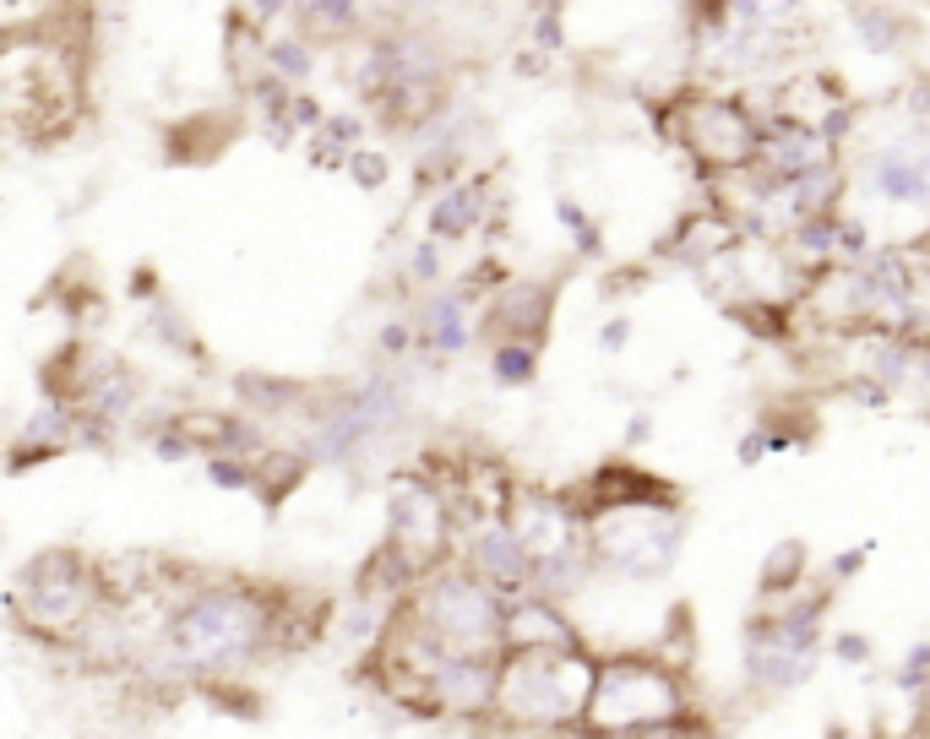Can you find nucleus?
<instances>
[{
	"label": "nucleus",
	"instance_id": "obj_44",
	"mask_svg": "<svg viewBox=\"0 0 930 739\" xmlns=\"http://www.w3.org/2000/svg\"><path fill=\"white\" fill-rule=\"evenodd\" d=\"M126 294H132V305H153V299L164 294V288H158V272L142 262V267L132 272V283H126Z\"/></svg>",
	"mask_w": 930,
	"mask_h": 739
},
{
	"label": "nucleus",
	"instance_id": "obj_3",
	"mask_svg": "<svg viewBox=\"0 0 930 739\" xmlns=\"http://www.w3.org/2000/svg\"><path fill=\"white\" fill-rule=\"evenodd\" d=\"M686 685L665 653H615L598 658L594 701L583 735H697L708 718L686 712Z\"/></svg>",
	"mask_w": 930,
	"mask_h": 739
},
{
	"label": "nucleus",
	"instance_id": "obj_48",
	"mask_svg": "<svg viewBox=\"0 0 930 739\" xmlns=\"http://www.w3.org/2000/svg\"><path fill=\"white\" fill-rule=\"evenodd\" d=\"M533 11H566V0H533Z\"/></svg>",
	"mask_w": 930,
	"mask_h": 739
},
{
	"label": "nucleus",
	"instance_id": "obj_28",
	"mask_svg": "<svg viewBox=\"0 0 930 739\" xmlns=\"http://www.w3.org/2000/svg\"><path fill=\"white\" fill-rule=\"evenodd\" d=\"M142 327H147V337H158L164 348H180L186 359H201V337L191 332V321H186V316H180V310H175L164 294H158V299L142 310Z\"/></svg>",
	"mask_w": 930,
	"mask_h": 739
},
{
	"label": "nucleus",
	"instance_id": "obj_31",
	"mask_svg": "<svg viewBox=\"0 0 930 739\" xmlns=\"http://www.w3.org/2000/svg\"><path fill=\"white\" fill-rule=\"evenodd\" d=\"M207 484L212 489H257V457L245 452H207Z\"/></svg>",
	"mask_w": 930,
	"mask_h": 739
},
{
	"label": "nucleus",
	"instance_id": "obj_30",
	"mask_svg": "<svg viewBox=\"0 0 930 739\" xmlns=\"http://www.w3.org/2000/svg\"><path fill=\"white\" fill-rule=\"evenodd\" d=\"M359 6L365 0H316V11L305 17L300 33H311V39H348L359 28Z\"/></svg>",
	"mask_w": 930,
	"mask_h": 739
},
{
	"label": "nucleus",
	"instance_id": "obj_39",
	"mask_svg": "<svg viewBox=\"0 0 930 739\" xmlns=\"http://www.w3.org/2000/svg\"><path fill=\"white\" fill-rule=\"evenodd\" d=\"M529 39L539 44V50L561 55V50H566V11H533V17H529Z\"/></svg>",
	"mask_w": 930,
	"mask_h": 739
},
{
	"label": "nucleus",
	"instance_id": "obj_32",
	"mask_svg": "<svg viewBox=\"0 0 930 739\" xmlns=\"http://www.w3.org/2000/svg\"><path fill=\"white\" fill-rule=\"evenodd\" d=\"M865 115H870V104H865V98H849V93H844L838 104H827V115L816 120V131L827 136L833 147H849V141L860 136V120H865Z\"/></svg>",
	"mask_w": 930,
	"mask_h": 739
},
{
	"label": "nucleus",
	"instance_id": "obj_9",
	"mask_svg": "<svg viewBox=\"0 0 930 739\" xmlns=\"http://www.w3.org/2000/svg\"><path fill=\"white\" fill-rule=\"evenodd\" d=\"M680 141L697 158V169L708 175H740L756 169L762 141H767V120L730 93H708V98H686L680 109Z\"/></svg>",
	"mask_w": 930,
	"mask_h": 739
},
{
	"label": "nucleus",
	"instance_id": "obj_6",
	"mask_svg": "<svg viewBox=\"0 0 930 739\" xmlns=\"http://www.w3.org/2000/svg\"><path fill=\"white\" fill-rule=\"evenodd\" d=\"M588 543L604 577L659 582L686 549V500H609L588 517Z\"/></svg>",
	"mask_w": 930,
	"mask_h": 739
},
{
	"label": "nucleus",
	"instance_id": "obj_35",
	"mask_svg": "<svg viewBox=\"0 0 930 739\" xmlns=\"http://www.w3.org/2000/svg\"><path fill=\"white\" fill-rule=\"evenodd\" d=\"M414 348H419V321H382L376 327V353L387 365H403Z\"/></svg>",
	"mask_w": 930,
	"mask_h": 739
},
{
	"label": "nucleus",
	"instance_id": "obj_24",
	"mask_svg": "<svg viewBox=\"0 0 930 739\" xmlns=\"http://www.w3.org/2000/svg\"><path fill=\"white\" fill-rule=\"evenodd\" d=\"M790 191H795L800 212H838L844 197H849V169L833 158V163H816V169H805L790 180Z\"/></svg>",
	"mask_w": 930,
	"mask_h": 739
},
{
	"label": "nucleus",
	"instance_id": "obj_8",
	"mask_svg": "<svg viewBox=\"0 0 930 739\" xmlns=\"http://www.w3.org/2000/svg\"><path fill=\"white\" fill-rule=\"evenodd\" d=\"M408 413V392L398 376H365L359 387H348L343 398L316 413V424L305 430V457L316 468H343L354 452H365L376 435H387Z\"/></svg>",
	"mask_w": 930,
	"mask_h": 739
},
{
	"label": "nucleus",
	"instance_id": "obj_34",
	"mask_svg": "<svg viewBox=\"0 0 930 739\" xmlns=\"http://www.w3.org/2000/svg\"><path fill=\"white\" fill-rule=\"evenodd\" d=\"M892 685L909 696V701H930V642H915L903 653V664L892 669Z\"/></svg>",
	"mask_w": 930,
	"mask_h": 739
},
{
	"label": "nucleus",
	"instance_id": "obj_42",
	"mask_svg": "<svg viewBox=\"0 0 930 739\" xmlns=\"http://www.w3.org/2000/svg\"><path fill=\"white\" fill-rule=\"evenodd\" d=\"M631 332H637V321H631V316L620 310V316H609V321L598 327V348H604V353L615 359V353H626V348H631Z\"/></svg>",
	"mask_w": 930,
	"mask_h": 739
},
{
	"label": "nucleus",
	"instance_id": "obj_1",
	"mask_svg": "<svg viewBox=\"0 0 930 739\" xmlns=\"http://www.w3.org/2000/svg\"><path fill=\"white\" fill-rule=\"evenodd\" d=\"M278 620L283 604L262 582H197L191 593H180L164 609L158 642L197 674H234L245 664H262L267 653H278Z\"/></svg>",
	"mask_w": 930,
	"mask_h": 739
},
{
	"label": "nucleus",
	"instance_id": "obj_21",
	"mask_svg": "<svg viewBox=\"0 0 930 739\" xmlns=\"http://www.w3.org/2000/svg\"><path fill=\"white\" fill-rule=\"evenodd\" d=\"M484 365H490V381L501 392H529L533 381H539V342H529V337H495Z\"/></svg>",
	"mask_w": 930,
	"mask_h": 739
},
{
	"label": "nucleus",
	"instance_id": "obj_27",
	"mask_svg": "<svg viewBox=\"0 0 930 739\" xmlns=\"http://www.w3.org/2000/svg\"><path fill=\"white\" fill-rule=\"evenodd\" d=\"M262 66H272L278 76H289L294 87H305L316 76V39L311 33H289V39H267Z\"/></svg>",
	"mask_w": 930,
	"mask_h": 739
},
{
	"label": "nucleus",
	"instance_id": "obj_11",
	"mask_svg": "<svg viewBox=\"0 0 930 739\" xmlns=\"http://www.w3.org/2000/svg\"><path fill=\"white\" fill-rule=\"evenodd\" d=\"M484 294L468 288L463 277L458 283H441V288H425V305H419V353H436V359H458L468 353V342L484 332Z\"/></svg>",
	"mask_w": 930,
	"mask_h": 739
},
{
	"label": "nucleus",
	"instance_id": "obj_33",
	"mask_svg": "<svg viewBox=\"0 0 930 739\" xmlns=\"http://www.w3.org/2000/svg\"><path fill=\"white\" fill-rule=\"evenodd\" d=\"M408 283L414 288H441L447 283V256H441V240L425 234L414 251H408Z\"/></svg>",
	"mask_w": 930,
	"mask_h": 739
},
{
	"label": "nucleus",
	"instance_id": "obj_46",
	"mask_svg": "<svg viewBox=\"0 0 930 739\" xmlns=\"http://www.w3.org/2000/svg\"><path fill=\"white\" fill-rule=\"evenodd\" d=\"M550 61H555L550 50H539V44H529V50H523V55L512 61V71H518V76H539V71L550 66Z\"/></svg>",
	"mask_w": 930,
	"mask_h": 739
},
{
	"label": "nucleus",
	"instance_id": "obj_18",
	"mask_svg": "<svg viewBox=\"0 0 930 739\" xmlns=\"http://www.w3.org/2000/svg\"><path fill=\"white\" fill-rule=\"evenodd\" d=\"M811 582V549L805 538H779L767 555H762V571H756V604H779Z\"/></svg>",
	"mask_w": 930,
	"mask_h": 739
},
{
	"label": "nucleus",
	"instance_id": "obj_17",
	"mask_svg": "<svg viewBox=\"0 0 930 739\" xmlns=\"http://www.w3.org/2000/svg\"><path fill=\"white\" fill-rule=\"evenodd\" d=\"M175 424L197 441L201 452H245V457H262L267 452L262 430L245 413H229V408H180Z\"/></svg>",
	"mask_w": 930,
	"mask_h": 739
},
{
	"label": "nucleus",
	"instance_id": "obj_45",
	"mask_svg": "<svg viewBox=\"0 0 930 739\" xmlns=\"http://www.w3.org/2000/svg\"><path fill=\"white\" fill-rule=\"evenodd\" d=\"M620 441H626L631 452H637V446H648V441H654V408H637V413L626 419V435H620Z\"/></svg>",
	"mask_w": 930,
	"mask_h": 739
},
{
	"label": "nucleus",
	"instance_id": "obj_20",
	"mask_svg": "<svg viewBox=\"0 0 930 739\" xmlns=\"http://www.w3.org/2000/svg\"><path fill=\"white\" fill-rule=\"evenodd\" d=\"M849 28H855V39H860L870 55H898L903 39H909V17H898V11L881 6V0L849 6Z\"/></svg>",
	"mask_w": 930,
	"mask_h": 739
},
{
	"label": "nucleus",
	"instance_id": "obj_23",
	"mask_svg": "<svg viewBox=\"0 0 930 739\" xmlns=\"http://www.w3.org/2000/svg\"><path fill=\"white\" fill-rule=\"evenodd\" d=\"M305 473H311L305 446H300V452H278V446H267L262 457H257V495H262L267 506H283V500L305 484Z\"/></svg>",
	"mask_w": 930,
	"mask_h": 739
},
{
	"label": "nucleus",
	"instance_id": "obj_41",
	"mask_svg": "<svg viewBox=\"0 0 930 739\" xmlns=\"http://www.w3.org/2000/svg\"><path fill=\"white\" fill-rule=\"evenodd\" d=\"M289 115H294V126H300V131L311 136V131H322V120H327L333 109H327V104H322L316 93H305V87H294V104H289Z\"/></svg>",
	"mask_w": 930,
	"mask_h": 739
},
{
	"label": "nucleus",
	"instance_id": "obj_15",
	"mask_svg": "<svg viewBox=\"0 0 930 739\" xmlns=\"http://www.w3.org/2000/svg\"><path fill=\"white\" fill-rule=\"evenodd\" d=\"M555 321V283L550 277H506L484 299V337H529L544 342Z\"/></svg>",
	"mask_w": 930,
	"mask_h": 739
},
{
	"label": "nucleus",
	"instance_id": "obj_10",
	"mask_svg": "<svg viewBox=\"0 0 930 739\" xmlns=\"http://www.w3.org/2000/svg\"><path fill=\"white\" fill-rule=\"evenodd\" d=\"M452 538H458L452 495L419 473H398L387 489V543L425 577L452 560Z\"/></svg>",
	"mask_w": 930,
	"mask_h": 739
},
{
	"label": "nucleus",
	"instance_id": "obj_26",
	"mask_svg": "<svg viewBox=\"0 0 930 739\" xmlns=\"http://www.w3.org/2000/svg\"><path fill=\"white\" fill-rule=\"evenodd\" d=\"M555 218H561V234L572 240V256H577V262H604L609 240H604V229H598V218L588 207L561 197V202H555Z\"/></svg>",
	"mask_w": 930,
	"mask_h": 739
},
{
	"label": "nucleus",
	"instance_id": "obj_13",
	"mask_svg": "<svg viewBox=\"0 0 930 739\" xmlns=\"http://www.w3.org/2000/svg\"><path fill=\"white\" fill-rule=\"evenodd\" d=\"M463 560L490 582V588H501L506 599H518V593H529L533 588V571H539V555L529 549V538L518 534L506 517L501 522H484V528H473L463 543Z\"/></svg>",
	"mask_w": 930,
	"mask_h": 739
},
{
	"label": "nucleus",
	"instance_id": "obj_5",
	"mask_svg": "<svg viewBox=\"0 0 930 739\" xmlns=\"http://www.w3.org/2000/svg\"><path fill=\"white\" fill-rule=\"evenodd\" d=\"M598 658L577 653H506L501 696H495V729H529V735H583L588 701H594Z\"/></svg>",
	"mask_w": 930,
	"mask_h": 739
},
{
	"label": "nucleus",
	"instance_id": "obj_22",
	"mask_svg": "<svg viewBox=\"0 0 930 739\" xmlns=\"http://www.w3.org/2000/svg\"><path fill=\"white\" fill-rule=\"evenodd\" d=\"M838 223H844V212H805L790 229L784 251L800 256V262H811V267H833L838 262Z\"/></svg>",
	"mask_w": 930,
	"mask_h": 739
},
{
	"label": "nucleus",
	"instance_id": "obj_37",
	"mask_svg": "<svg viewBox=\"0 0 930 739\" xmlns=\"http://www.w3.org/2000/svg\"><path fill=\"white\" fill-rule=\"evenodd\" d=\"M870 555H876V538H860V543H849V549H838L833 560H827V582L833 588H844V582H855L865 566H870Z\"/></svg>",
	"mask_w": 930,
	"mask_h": 739
},
{
	"label": "nucleus",
	"instance_id": "obj_4",
	"mask_svg": "<svg viewBox=\"0 0 930 739\" xmlns=\"http://www.w3.org/2000/svg\"><path fill=\"white\" fill-rule=\"evenodd\" d=\"M833 604V582H805L800 593L779 604H756V614L740 625V674L756 696L800 690L827 658L822 614Z\"/></svg>",
	"mask_w": 930,
	"mask_h": 739
},
{
	"label": "nucleus",
	"instance_id": "obj_16",
	"mask_svg": "<svg viewBox=\"0 0 930 739\" xmlns=\"http://www.w3.org/2000/svg\"><path fill=\"white\" fill-rule=\"evenodd\" d=\"M495 212H501V202L490 191V175H458L425 202V234L452 245V240H468L473 229H484Z\"/></svg>",
	"mask_w": 930,
	"mask_h": 739
},
{
	"label": "nucleus",
	"instance_id": "obj_19",
	"mask_svg": "<svg viewBox=\"0 0 930 739\" xmlns=\"http://www.w3.org/2000/svg\"><path fill=\"white\" fill-rule=\"evenodd\" d=\"M359 141H365V115L333 109V115L322 120V131L305 136V158H311V169H333V175H343V158H348Z\"/></svg>",
	"mask_w": 930,
	"mask_h": 739
},
{
	"label": "nucleus",
	"instance_id": "obj_7",
	"mask_svg": "<svg viewBox=\"0 0 930 739\" xmlns=\"http://www.w3.org/2000/svg\"><path fill=\"white\" fill-rule=\"evenodd\" d=\"M506 604L512 599L490 588L468 560H447L414 582V593L403 599V614L447 647H501Z\"/></svg>",
	"mask_w": 930,
	"mask_h": 739
},
{
	"label": "nucleus",
	"instance_id": "obj_36",
	"mask_svg": "<svg viewBox=\"0 0 930 739\" xmlns=\"http://www.w3.org/2000/svg\"><path fill=\"white\" fill-rule=\"evenodd\" d=\"M827 658L844 664V669H865V664L876 658V642H870L865 631H833V636H827Z\"/></svg>",
	"mask_w": 930,
	"mask_h": 739
},
{
	"label": "nucleus",
	"instance_id": "obj_25",
	"mask_svg": "<svg viewBox=\"0 0 930 739\" xmlns=\"http://www.w3.org/2000/svg\"><path fill=\"white\" fill-rule=\"evenodd\" d=\"M234 392H240V403L251 413H300L311 403V392L300 381H283V376H240Z\"/></svg>",
	"mask_w": 930,
	"mask_h": 739
},
{
	"label": "nucleus",
	"instance_id": "obj_29",
	"mask_svg": "<svg viewBox=\"0 0 930 739\" xmlns=\"http://www.w3.org/2000/svg\"><path fill=\"white\" fill-rule=\"evenodd\" d=\"M343 175L365 191V197H376L387 180H393V152H382V147H370V141H359L348 158H343Z\"/></svg>",
	"mask_w": 930,
	"mask_h": 739
},
{
	"label": "nucleus",
	"instance_id": "obj_14",
	"mask_svg": "<svg viewBox=\"0 0 930 739\" xmlns=\"http://www.w3.org/2000/svg\"><path fill=\"white\" fill-rule=\"evenodd\" d=\"M501 647L506 653H577L588 647L577 620L561 609V599H544V593H518L506 604V631H501Z\"/></svg>",
	"mask_w": 930,
	"mask_h": 739
},
{
	"label": "nucleus",
	"instance_id": "obj_40",
	"mask_svg": "<svg viewBox=\"0 0 930 739\" xmlns=\"http://www.w3.org/2000/svg\"><path fill=\"white\" fill-rule=\"evenodd\" d=\"M762 457H773V435H767V424L756 419V424L734 441V463H740V468H756Z\"/></svg>",
	"mask_w": 930,
	"mask_h": 739
},
{
	"label": "nucleus",
	"instance_id": "obj_2",
	"mask_svg": "<svg viewBox=\"0 0 930 739\" xmlns=\"http://www.w3.org/2000/svg\"><path fill=\"white\" fill-rule=\"evenodd\" d=\"M109 588H104V560H87L82 549H44L33 555L17 582L6 588V614L17 631L61 647V642H87L93 620L109 614Z\"/></svg>",
	"mask_w": 930,
	"mask_h": 739
},
{
	"label": "nucleus",
	"instance_id": "obj_43",
	"mask_svg": "<svg viewBox=\"0 0 930 739\" xmlns=\"http://www.w3.org/2000/svg\"><path fill=\"white\" fill-rule=\"evenodd\" d=\"M240 11H245L262 33H272L283 17H294V0H240Z\"/></svg>",
	"mask_w": 930,
	"mask_h": 739
},
{
	"label": "nucleus",
	"instance_id": "obj_38",
	"mask_svg": "<svg viewBox=\"0 0 930 739\" xmlns=\"http://www.w3.org/2000/svg\"><path fill=\"white\" fill-rule=\"evenodd\" d=\"M876 251V240H870V223L855 218V212H844V223H838V262H865Z\"/></svg>",
	"mask_w": 930,
	"mask_h": 739
},
{
	"label": "nucleus",
	"instance_id": "obj_47",
	"mask_svg": "<svg viewBox=\"0 0 930 739\" xmlns=\"http://www.w3.org/2000/svg\"><path fill=\"white\" fill-rule=\"evenodd\" d=\"M393 11H425V6H436V0H387Z\"/></svg>",
	"mask_w": 930,
	"mask_h": 739
},
{
	"label": "nucleus",
	"instance_id": "obj_12",
	"mask_svg": "<svg viewBox=\"0 0 930 739\" xmlns=\"http://www.w3.org/2000/svg\"><path fill=\"white\" fill-rule=\"evenodd\" d=\"M506 522L529 538V549L539 560L550 555H566V549H588V517L572 495H555V489H518Z\"/></svg>",
	"mask_w": 930,
	"mask_h": 739
}]
</instances>
